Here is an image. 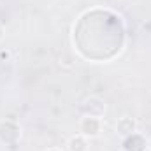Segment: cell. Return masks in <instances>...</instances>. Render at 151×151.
Instances as JSON below:
<instances>
[{"label": "cell", "mask_w": 151, "mask_h": 151, "mask_svg": "<svg viewBox=\"0 0 151 151\" xmlns=\"http://www.w3.org/2000/svg\"><path fill=\"white\" fill-rule=\"evenodd\" d=\"M100 128H102L100 118L84 116V118L79 121V132H81V135H84V137H97V135L100 134Z\"/></svg>", "instance_id": "6da1fadb"}, {"label": "cell", "mask_w": 151, "mask_h": 151, "mask_svg": "<svg viewBox=\"0 0 151 151\" xmlns=\"http://www.w3.org/2000/svg\"><path fill=\"white\" fill-rule=\"evenodd\" d=\"M83 111L86 113V116L100 118V116L104 114V111H106V106L102 104V100H99V99H95V97H90L88 100H84Z\"/></svg>", "instance_id": "7a4b0ae2"}, {"label": "cell", "mask_w": 151, "mask_h": 151, "mask_svg": "<svg viewBox=\"0 0 151 151\" xmlns=\"http://www.w3.org/2000/svg\"><path fill=\"white\" fill-rule=\"evenodd\" d=\"M116 130L121 135H132L135 132V121L132 118H121L116 123Z\"/></svg>", "instance_id": "3957f363"}, {"label": "cell", "mask_w": 151, "mask_h": 151, "mask_svg": "<svg viewBox=\"0 0 151 151\" xmlns=\"http://www.w3.org/2000/svg\"><path fill=\"white\" fill-rule=\"evenodd\" d=\"M69 151H88V142L84 135H76L69 141Z\"/></svg>", "instance_id": "277c9868"}, {"label": "cell", "mask_w": 151, "mask_h": 151, "mask_svg": "<svg viewBox=\"0 0 151 151\" xmlns=\"http://www.w3.org/2000/svg\"><path fill=\"white\" fill-rule=\"evenodd\" d=\"M9 56H11V55H9L7 49H5V51H4V49L0 51V60H9Z\"/></svg>", "instance_id": "5b68a950"}, {"label": "cell", "mask_w": 151, "mask_h": 151, "mask_svg": "<svg viewBox=\"0 0 151 151\" xmlns=\"http://www.w3.org/2000/svg\"><path fill=\"white\" fill-rule=\"evenodd\" d=\"M2 37H4V28H2V25H0V40H2Z\"/></svg>", "instance_id": "8992f818"}, {"label": "cell", "mask_w": 151, "mask_h": 151, "mask_svg": "<svg viewBox=\"0 0 151 151\" xmlns=\"http://www.w3.org/2000/svg\"><path fill=\"white\" fill-rule=\"evenodd\" d=\"M150 148H151V142H150Z\"/></svg>", "instance_id": "52a82bcc"}]
</instances>
